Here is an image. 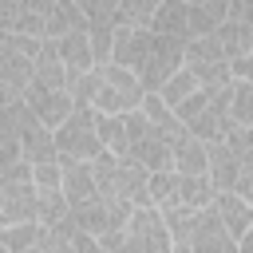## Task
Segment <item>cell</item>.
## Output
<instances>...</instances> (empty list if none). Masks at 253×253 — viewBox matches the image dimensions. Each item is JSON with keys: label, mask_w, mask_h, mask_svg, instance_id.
Segmentation results:
<instances>
[{"label": "cell", "mask_w": 253, "mask_h": 253, "mask_svg": "<svg viewBox=\"0 0 253 253\" xmlns=\"http://www.w3.org/2000/svg\"><path fill=\"white\" fill-rule=\"evenodd\" d=\"M71 95H75V107H87V111H95V115H103V119H123V115L138 111L142 99H146L142 83H138L130 71L115 67V63L91 67L83 79H75Z\"/></svg>", "instance_id": "obj_1"}, {"label": "cell", "mask_w": 253, "mask_h": 253, "mask_svg": "<svg viewBox=\"0 0 253 253\" xmlns=\"http://www.w3.org/2000/svg\"><path fill=\"white\" fill-rule=\"evenodd\" d=\"M91 178H95L99 198L119 202V206H130V210L146 206V182H150V174L142 166H134L130 158H119V154H107L103 150L91 162Z\"/></svg>", "instance_id": "obj_2"}, {"label": "cell", "mask_w": 253, "mask_h": 253, "mask_svg": "<svg viewBox=\"0 0 253 253\" xmlns=\"http://www.w3.org/2000/svg\"><path fill=\"white\" fill-rule=\"evenodd\" d=\"M103 253H174L170 249V233H166V221L154 206H138L130 210L126 225L115 229L111 237L99 241Z\"/></svg>", "instance_id": "obj_3"}, {"label": "cell", "mask_w": 253, "mask_h": 253, "mask_svg": "<svg viewBox=\"0 0 253 253\" xmlns=\"http://www.w3.org/2000/svg\"><path fill=\"white\" fill-rule=\"evenodd\" d=\"M36 221V186H32V166L16 162L0 174V229Z\"/></svg>", "instance_id": "obj_4"}, {"label": "cell", "mask_w": 253, "mask_h": 253, "mask_svg": "<svg viewBox=\"0 0 253 253\" xmlns=\"http://www.w3.org/2000/svg\"><path fill=\"white\" fill-rule=\"evenodd\" d=\"M182 67H186V43H178V40H162V36L150 32V47H146V55H142L134 79L142 83L146 95H158Z\"/></svg>", "instance_id": "obj_5"}, {"label": "cell", "mask_w": 253, "mask_h": 253, "mask_svg": "<svg viewBox=\"0 0 253 253\" xmlns=\"http://www.w3.org/2000/svg\"><path fill=\"white\" fill-rule=\"evenodd\" d=\"M55 150H59V158H67V162H95V158L103 154L99 115L87 111V107H75L71 119L55 130Z\"/></svg>", "instance_id": "obj_6"}, {"label": "cell", "mask_w": 253, "mask_h": 253, "mask_svg": "<svg viewBox=\"0 0 253 253\" xmlns=\"http://www.w3.org/2000/svg\"><path fill=\"white\" fill-rule=\"evenodd\" d=\"M12 119H16V134H20V154L28 166H40V162H59V150H55V130H47L24 103L12 107Z\"/></svg>", "instance_id": "obj_7"}, {"label": "cell", "mask_w": 253, "mask_h": 253, "mask_svg": "<svg viewBox=\"0 0 253 253\" xmlns=\"http://www.w3.org/2000/svg\"><path fill=\"white\" fill-rule=\"evenodd\" d=\"M47 4L51 0H0V36H20V40L43 43Z\"/></svg>", "instance_id": "obj_8"}, {"label": "cell", "mask_w": 253, "mask_h": 253, "mask_svg": "<svg viewBox=\"0 0 253 253\" xmlns=\"http://www.w3.org/2000/svg\"><path fill=\"white\" fill-rule=\"evenodd\" d=\"M213 36H217L225 59L253 55V0H229V16Z\"/></svg>", "instance_id": "obj_9"}, {"label": "cell", "mask_w": 253, "mask_h": 253, "mask_svg": "<svg viewBox=\"0 0 253 253\" xmlns=\"http://www.w3.org/2000/svg\"><path fill=\"white\" fill-rule=\"evenodd\" d=\"M36 253H103V245L67 217V221H55V225H40Z\"/></svg>", "instance_id": "obj_10"}, {"label": "cell", "mask_w": 253, "mask_h": 253, "mask_svg": "<svg viewBox=\"0 0 253 253\" xmlns=\"http://www.w3.org/2000/svg\"><path fill=\"white\" fill-rule=\"evenodd\" d=\"M20 103H24L47 130H59V126L71 119V111H75V95H71V91H40V87H28Z\"/></svg>", "instance_id": "obj_11"}, {"label": "cell", "mask_w": 253, "mask_h": 253, "mask_svg": "<svg viewBox=\"0 0 253 253\" xmlns=\"http://www.w3.org/2000/svg\"><path fill=\"white\" fill-rule=\"evenodd\" d=\"M28 87H40V91H71V75L55 51V43H40L36 51V63H32V83Z\"/></svg>", "instance_id": "obj_12"}, {"label": "cell", "mask_w": 253, "mask_h": 253, "mask_svg": "<svg viewBox=\"0 0 253 253\" xmlns=\"http://www.w3.org/2000/svg\"><path fill=\"white\" fill-rule=\"evenodd\" d=\"M59 166H63V186H59V190H63L67 213L99 198V190H95V178H91V162H67V158H59Z\"/></svg>", "instance_id": "obj_13"}, {"label": "cell", "mask_w": 253, "mask_h": 253, "mask_svg": "<svg viewBox=\"0 0 253 253\" xmlns=\"http://www.w3.org/2000/svg\"><path fill=\"white\" fill-rule=\"evenodd\" d=\"M206 178L213 186V194H233L237 186V174H241V154H233L229 146H206Z\"/></svg>", "instance_id": "obj_14"}, {"label": "cell", "mask_w": 253, "mask_h": 253, "mask_svg": "<svg viewBox=\"0 0 253 253\" xmlns=\"http://www.w3.org/2000/svg\"><path fill=\"white\" fill-rule=\"evenodd\" d=\"M229 16V0H190L186 4V32L190 40L198 36H213Z\"/></svg>", "instance_id": "obj_15"}, {"label": "cell", "mask_w": 253, "mask_h": 253, "mask_svg": "<svg viewBox=\"0 0 253 253\" xmlns=\"http://www.w3.org/2000/svg\"><path fill=\"white\" fill-rule=\"evenodd\" d=\"M71 32H87L79 0H51L47 4V24H43V43H55V40H63Z\"/></svg>", "instance_id": "obj_16"}, {"label": "cell", "mask_w": 253, "mask_h": 253, "mask_svg": "<svg viewBox=\"0 0 253 253\" xmlns=\"http://www.w3.org/2000/svg\"><path fill=\"white\" fill-rule=\"evenodd\" d=\"M206 142H198L190 130L170 146V170L174 174H186V178H206Z\"/></svg>", "instance_id": "obj_17"}, {"label": "cell", "mask_w": 253, "mask_h": 253, "mask_svg": "<svg viewBox=\"0 0 253 253\" xmlns=\"http://www.w3.org/2000/svg\"><path fill=\"white\" fill-rule=\"evenodd\" d=\"M55 51H59V59H63V67H67L71 83H75V79H83V75L95 67V55H91L87 32H71V36H63V40H55Z\"/></svg>", "instance_id": "obj_18"}, {"label": "cell", "mask_w": 253, "mask_h": 253, "mask_svg": "<svg viewBox=\"0 0 253 253\" xmlns=\"http://www.w3.org/2000/svg\"><path fill=\"white\" fill-rule=\"evenodd\" d=\"M210 210L217 213V221L225 225V233H229L233 241L253 225V206H249V202H241L237 194H217V198L210 202Z\"/></svg>", "instance_id": "obj_19"}, {"label": "cell", "mask_w": 253, "mask_h": 253, "mask_svg": "<svg viewBox=\"0 0 253 253\" xmlns=\"http://www.w3.org/2000/svg\"><path fill=\"white\" fill-rule=\"evenodd\" d=\"M146 32H154V36H162V40L186 43V40H190V32H186V0H166V4H158Z\"/></svg>", "instance_id": "obj_20"}, {"label": "cell", "mask_w": 253, "mask_h": 253, "mask_svg": "<svg viewBox=\"0 0 253 253\" xmlns=\"http://www.w3.org/2000/svg\"><path fill=\"white\" fill-rule=\"evenodd\" d=\"M138 111L146 115V123L154 126V134H162V138H166L170 146H174V142H178V138L186 134V126L178 123V115H174V111H170V107H166V103H162L158 95H146Z\"/></svg>", "instance_id": "obj_21"}, {"label": "cell", "mask_w": 253, "mask_h": 253, "mask_svg": "<svg viewBox=\"0 0 253 253\" xmlns=\"http://www.w3.org/2000/svg\"><path fill=\"white\" fill-rule=\"evenodd\" d=\"M198 91H202V83L194 79V71H190V67H182V71H178V75H174V79L158 91V99H162L170 111H178V107H182L190 95H198Z\"/></svg>", "instance_id": "obj_22"}, {"label": "cell", "mask_w": 253, "mask_h": 253, "mask_svg": "<svg viewBox=\"0 0 253 253\" xmlns=\"http://www.w3.org/2000/svg\"><path fill=\"white\" fill-rule=\"evenodd\" d=\"M16 162H24V154H20L16 119H12V107H8V111H0V174L8 166H16Z\"/></svg>", "instance_id": "obj_23"}, {"label": "cell", "mask_w": 253, "mask_h": 253, "mask_svg": "<svg viewBox=\"0 0 253 253\" xmlns=\"http://www.w3.org/2000/svg\"><path fill=\"white\" fill-rule=\"evenodd\" d=\"M154 8H158V0H119L115 28H150Z\"/></svg>", "instance_id": "obj_24"}, {"label": "cell", "mask_w": 253, "mask_h": 253, "mask_svg": "<svg viewBox=\"0 0 253 253\" xmlns=\"http://www.w3.org/2000/svg\"><path fill=\"white\" fill-rule=\"evenodd\" d=\"M206 63H229V59L221 55L217 36H198V40H186V67H206Z\"/></svg>", "instance_id": "obj_25"}, {"label": "cell", "mask_w": 253, "mask_h": 253, "mask_svg": "<svg viewBox=\"0 0 253 253\" xmlns=\"http://www.w3.org/2000/svg\"><path fill=\"white\" fill-rule=\"evenodd\" d=\"M36 221H40V225L67 221V202H63V190H36Z\"/></svg>", "instance_id": "obj_26"}, {"label": "cell", "mask_w": 253, "mask_h": 253, "mask_svg": "<svg viewBox=\"0 0 253 253\" xmlns=\"http://www.w3.org/2000/svg\"><path fill=\"white\" fill-rule=\"evenodd\" d=\"M40 241V221H24V225H8L0 229V245L8 253H32Z\"/></svg>", "instance_id": "obj_27"}, {"label": "cell", "mask_w": 253, "mask_h": 253, "mask_svg": "<svg viewBox=\"0 0 253 253\" xmlns=\"http://www.w3.org/2000/svg\"><path fill=\"white\" fill-rule=\"evenodd\" d=\"M229 119H233V126L253 130V83H233V95H229Z\"/></svg>", "instance_id": "obj_28"}, {"label": "cell", "mask_w": 253, "mask_h": 253, "mask_svg": "<svg viewBox=\"0 0 253 253\" xmlns=\"http://www.w3.org/2000/svg\"><path fill=\"white\" fill-rule=\"evenodd\" d=\"M79 12L87 20V28H115L119 0H79Z\"/></svg>", "instance_id": "obj_29"}, {"label": "cell", "mask_w": 253, "mask_h": 253, "mask_svg": "<svg viewBox=\"0 0 253 253\" xmlns=\"http://www.w3.org/2000/svg\"><path fill=\"white\" fill-rule=\"evenodd\" d=\"M32 186H36V190H59V186H63V166H59V162H40V166H32Z\"/></svg>", "instance_id": "obj_30"}, {"label": "cell", "mask_w": 253, "mask_h": 253, "mask_svg": "<svg viewBox=\"0 0 253 253\" xmlns=\"http://www.w3.org/2000/svg\"><path fill=\"white\" fill-rule=\"evenodd\" d=\"M233 194H237L241 202H249V206H253V146L241 154V174H237V186H233Z\"/></svg>", "instance_id": "obj_31"}, {"label": "cell", "mask_w": 253, "mask_h": 253, "mask_svg": "<svg viewBox=\"0 0 253 253\" xmlns=\"http://www.w3.org/2000/svg\"><path fill=\"white\" fill-rule=\"evenodd\" d=\"M229 79H233V83H253V55L229 59Z\"/></svg>", "instance_id": "obj_32"}, {"label": "cell", "mask_w": 253, "mask_h": 253, "mask_svg": "<svg viewBox=\"0 0 253 253\" xmlns=\"http://www.w3.org/2000/svg\"><path fill=\"white\" fill-rule=\"evenodd\" d=\"M237 253H253V225H249V229L237 237Z\"/></svg>", "instance_id": "obj_33"}, {"label": "cell", "mask_w": 253, "mask_h": 253, "mask_svg": "<svg viewBox=\"0 0 253 253\" xmlns=\"http://www.w3.org/2000/svg\"><path fill=\"white\" fill-rule=\"evenodd\" d=\"M0 253H8V249H4V245H0Z\"/></svg>", "instance_id": "obj_34"}, {"label": "cell", "mask_w": 253, "mask_h": 253, "mask_svg": "<svg viewBox=\"0 0 253 253\" xmlns=\"http://www.w3.org/2000/svg\"><path fill=\"white\" fill-rule=\"evenodd\" d=\"M32 253H36V249H32Z\"/></svg>", "instance_id": "obj_35"}]
</instances>
